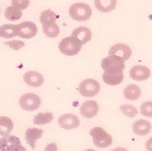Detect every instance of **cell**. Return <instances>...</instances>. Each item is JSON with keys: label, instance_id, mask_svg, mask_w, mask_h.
<instances>
[{"label": "cell", "instance_id": "1", "mask_svg": "<svg viewBox=\"0 0 152 151\" xmlns=\"http://www.w3.org/2000/svg\"><path fill=\"white\" fill-rule=\"evenodd\" d=\"M57 15L50 9L43 11L39 16V21L42 25L43 32L49 38H56L60 33V29L56 23Z\"/></svg>", "mask_w": 152, "mask_h": 151}, {"label": "cell", "instance_id": "2", "mask_svg": "<svg viewBox=\"0 0 152 151\" xmlns=\"http://www.w3.org/2000/svg\"><path fill=\"white\" fill-rule=\"evenodd\" d=\"M123 58L114 55H109L101 61L104 76H123L125 63Z\"/></svg>", "mask_w": 152, "mask_h": 151}, {"label": "cell", "instance_id": "3", "mask_svg": "<svg viewBox=\"0 0 152 151\" xmlns=\"http://www.w3.org/2000/svg\"><path fill=\"white\" fill-rule=\"evenodd\" d=\"M69 15L72 19L77 21H85L89 20L92 15V10L88 4L84 3L73 4L69 7Z\"/></svg>", "mask_w": 152, "mask_h": 151}, {"label": "cell", "instance_id": "4", "mask_svg": "<svg viewBox=\"0 0 152 151\" xmlns=\"http://www.w3.org/2000/svg\"><path fill=\"white\" fill-rule=\"evenodd\" d=\"M90 135L92 136L93 143L98 148H107L113 143V138L110 134L106 132L102 127H94L90 131Z\"/></svg>", "mask_w": 152, "mask_h": 151}, {"label": "cell", "instance_id": "5", "mask_svg": "<svg viewBox=\"0 0 152 151\" xmlns=\"http://www.w3.org/2000/svg\"><path fill=\"white\" fill-rule=\"evenodd\" d=\"M81 44L72 37L68 36L62 39L58 44L60 52L66 56H75L81 49Z\"/></svg>", "mask_w": 152, "mask_h": 151}, {"label": "cell", "instance_id": "6", "mask_svg": "<svg viewBox=\"0 0 152 151\" xmlns=\"http://www.w3.org/2000/svg\"><path fill=\"white\" fill-rule=\"evenodd\" d=\"M100 85L94 79H86L78 86V90L83 97H94L99 93Z\"/></svg>", "mask_w": 152, "mask_h": 151}, {"label": "cell", "instance_id": "7", "mask_svg": "<svg viewBox=\"0 0 152 151\" xmlns=\"http://www.w3.org/2000/svg\"><path fill=\"white\" fill-rule=\"evenodd\" d=\"M1 151H25L26 149L21 143V140L14 136H4L0 139Z\"/></svg>", "mask_w": 152, "mask_h": 151}, {"label": "cell", "instance_id": "8", "mask_svg": "<svg viewBox=\"0 0 152 151\" xmlns=\"http://www.w3.org/2000/svg\"><path fill=\"white\" fill-rule=\"evenodd\" d=\"M40 104L41 99L39 95L33 93L25 94L19 98V104L21 109L26 111H35L39 108Z\"/></svg>", "mask_w": 152, "mask_h": 151}, {"label": "cell", "instance_id": "9", "mask_svg": "<svg viewBox=\"0 0 152 151\" xmlns=\"http://www.w3.org/2000/svg\"><path fill=\"white\" fill-rule=\"evenodd\" d=\"M37 31V26L32 21H23L17 25V35L23 39H31L36 36Z\"/></svg>", "mask_w": 152, "mask_h": 151}, {"label": "cell", "instance_id": "10", "mask_svg": "<svg viewBox=\"0 0 152 151\" xmlns=\"http://www.w3.org/2000/svg\"><path fill=\"white\" fill-rule=\"evenodd\" d=\"M58 125L64 130H72L80 126V119L71 113H66L59 117L58 120Z\"/></svg>", "mask_w": 152, "mask_h": 151}, {"label": "cell", "instance_id": "11", "mask_svg": "<svg viewBox=\"0 0 152 151\" xmlns=\"http://www.w3.org/2000/svg\"><path fill=\"white\" fill-rule=\"evenodd\" d=\"M109 55H114L123 58L124 61L129 59L132 56V49L127 44H116L110 49Z\"/></svg>", "mask_w": 152, "mask_h": 151}, {"label": "cell", "instance_id": "12", "mask_svg": "<svg viewBox=\"0 0 152 151\" xmlns=\"http://www.w3.org/2000/svg\"><path fill=\"white\" fill-rule=\"evenodd\" d=\"M80 112L86 118H92L99 112V104L95 100H88L81 104Z\"/></svg>", "mask_w": 152, "mask_h": 151}, {"label": "cell", "instance_id": "13", "mask_svg": "<svg viewBox=\"0 0 152 151\" xmlns=\"http://www.w3.org/2000/svg\"><path fill=\"white\" fill-rule=\"evenodd\" d=\"M130 77L132 80L137 81H142L147 80L151 76V70L148 67L142 65H136L131 68L129 71Z\"/></svg>", "mask_w": 152, "mask_h": 151}, {"label": "cell", "instance_id": "14", "mask_svg": "<svg viewBox=\"0 0 152 151\" xmlns=\"http://www.w3.org/2000/svg\"><path fill=\"white\" fill-rule=\"evenodd\" d=\"M23 80L26 82V84L28 85L29 86L31 87H39L44 84V77L42 74H40L36 71H27L23 76Z\"/></svg>", "mask_w": 152, "mask_h": 151}, {"label": "cell", "instance_id": "15", "mask_svg": "<svg viewBox=\"0 0 152 151\" xmlns=\"http://www.w3.org/2000/svg\"><path fill=\"white\" fill-rule=\"evenodd\" d=\"M72 36L76 40H77L81 45H84L91 39L92 33L91 31L87 27L80 26V27L75 29L74 31H72Z\"/></svg>", "mask_w": 152, "mask_h": 151}, {"label": "cell", "instance_id": "16", "mask_svg": "<svg viewBox=\"0 0 152 151\" xmlns=\"http://www.w3.org/2000/svg\"><path fill=\"white\" fill-rule=\"evenodd\" d=\"M43 134H44V131L42 129L36 128V127L27 128V130L26 131V141L31 146L32 150H34L36 148V141L42 137Z\"/></svg>", "mask_w": 152, "mask_h": 151}, {"label": "cell", "instance_id": "17", "mask_svg": "<svg viewBox=\"0 0 152 151\" xmlns=\"http://www.w3.org/2000/svg\"><path fill=\"white\" fill-rule=\"evenodd\" d=\"M151 124L146 120L140 119L132 124V131L137 136H146L151 131Z\"/></svg>", "mask_w": 152, "mask_h": 151}, {"label": "cell", "instance_id": "18", "mask_svg": "<svg viewBox=\"0 0 152 151\" xmlns=\"http://www.w3.org/2000/svg\"><path fill=\"white\" fill-rule=\"evenodd\" d=\"M117 5V0H95V7L101 12H110Z\"/></svg>", "mask_w": 152, "mask_h": 151}, {"label": "cell", "instance_id": "19", "mask_svg": "<svg viewBox=\"0 0 152 151\" xmlns=\"http://www.w3.org/2000/svg\"><path fill=\"white\" fill-rule=\"evenodd\" d=\"M142 90L141 88L135 84L127 85L124 90V95L125 98L129 100H137L141 97Z\"/></svg>", "mask_w": 152, "mask_h": 151}, {"label": "cell", "instance_id": "20", "mask_svg": "<svg viewBox=\"0 0 152 151\" xmlns=\"http://www.w3.org/2000/svg\"><path fill=\"white\" fill-rule=\"evenodd\" d=\"M4 16L8 21H15L21 19V18L22 17V12L20 8L12 5V6H8L5 9Z\"/></svg>", "mask_w": 152, "mask_h": 151}, {"label": "cell", "instance_id": "21", "mask_svg": "<svg viewBox=\"0 0 152 151\" xmlns=\"http://www.w3.org/2000/svg\"><path fill=\"white\" fill-rule=\"evenodd\" d=\"M13 129V123L7 117H0V136H7Z\"/></svg>", "mask_w": 152, "mask_h": 151}, {"label": "cell", "instance_id": "22", "mask_svg": "<svg viewBox=\"0 0 152 151\" xmlns=\"http://www.w3.org/2000/svg\"><path fill=\"white\" fill-rule=\"evenodd\" d=\"M17 35V25H3L0 26V37L11 39Z\"/></svg>", "mask_w": 152, "mask_h": 151}, {"label": "cell", "instance_id": "23", "mask_svg": "<svg viewBox=\"0 0 152 151\" xmlns=\"http://www.w3.org/2000/svg\"><path fill=\"white\" fill-rule=\"evenodd\" d=\"M53 119V115L52 112H39L34 117L33 123L35 125H45L49 124Z\"/></svg>", "mask_w": 152, "mask_h": 151}, {"label": "cell", "instance_id": "24", "mask_svg": "<svg viewBox=\"0 0 152 151\" xmlns=\"http://www.w3.org/2000/svg\"><path fill=\"white\" fill-rule=\"evenodd\" d=\"M120 111L123 112V114L126 117H134L136 115H137V109L134 106L130 104H124L120 107Z\"/></svg>", "mask_w": 152, "mask_h": 151}, {"label": "cell", "instance_id": "25", "mask_svg": "<svg viewBox=\"0 0 152 151\" xmlns=\"http://www.w3.org/2000/svg\"><path fill=\"white\" fill-rule=\"evenodd\" d=\"M141 113L143 116L152 117V101L144 102L141 105Z\"/></svg>", "mask_w": 152, "mask_h": 151}, {"label": "cell", "instance_id": "26", "mask_svg": "<svg viewBox=\"0 0 152 151\" xmlns=\"http://www.w3.org/2000/svg\"><path fill=\"white\" fill-rule=\"evenodd\" d=\"M6 45L9 46L11 49H13L15 51H18L21 48L25 47V43L21 40H12V41H8V42L4 43Z\"/></svg>", "mask_w": 152, "mask_h": 151}, {"label": "cell", "instance_id": "27", "mask_svg": "<svg viewBox=\"0 0 152 151\" xmlns=\"http://www.w3.org/2000/svg\"><path fill=\"white\" fill-rule=\"evenodd\" d=\"M12 4L13 6L18 7L21 10L27 8L30 4V0H12Z\"/></svg>", "mask_w": 152, "mask_h": 151}, {"label": "cell", "instance_id": "28", "mask_svg": "<svg viewBox=\"0 0 152 151\" xmlns=\"http://www.w3.org/2000/svg\"><path fill=\"white\" fill-rule=\"evenodd\" d=\"M145 149L146 150L152 151V137H151L145 143Z\"/></svg>", "mask_w": 152, "mask_h": 151}]
</instances>
